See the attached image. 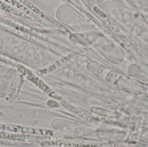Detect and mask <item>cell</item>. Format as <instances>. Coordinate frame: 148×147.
Wrapping results in <instances>:
<instances>
[{"mask_svg": "<svg viewBox=\"0 0 148 147\" xmlns=\"http://www.w3.org/2000/svg\"><path fill=\"white\" fill-rule=\"evenodd\" d=\"M0 139L10 140L13 141H23L26 140V137L25 135L0 130Z\"/></svg>", "mask_w": 148, "mask_h": 147, "instance_id": "7a4b0ae2", "label": "cell"}, {"mask_svg": "<svg viewBox=\"0 0 148 147\" xmlns=\"http://www.w3.org/2000/svg\"><path fill=\"white\" fill-rule=\"evenodd\" d=\"M0 9L26 20H29L31 21L35 20L34 18L29 16L24 12L19 9L10 4H7L1 1H0Z\"/></svg>", "mask_w": 148, "mask_h": 147, "instance_id": "6da1fadb", "label": "cell"}, {"mask_svg": "<svg viewBox=\"0 0 148 147\" xmlns=\"http://www.w3.org/2000/svg\"><path fill=\"white\" fill-rule=\"evenodd\" d=\"M6 96V93L0 91V98H4Z\"/></svg>", "mask_w": 148, "mask_h": 147, "instance_id": "3957f363", "label": "cell"}]
</instances>
